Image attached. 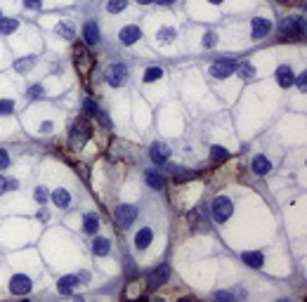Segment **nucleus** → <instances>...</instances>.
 <instances>
[{"label":"nucleus","mask_w":307,"mask_h":302,"mask_svg":"<svg viewBox=\"0 0 307 302\" xmlns=\"http://www.w3.org/2000/svg\"><path fill=\"white\" fill-rule=\"evenodd\" d=\"M279 33L286 38V41H295L305 33V19L302 17H286V19L279 24Z\"/></svg>","instance_id":"nucleus-1"},{"label":"nucleus","mask_w":307,"mask_h":302,"mask_svg":"<svg viewBox=\"0 0 307 302\" xmlns=\"http://www.w3.org/2000/svg\"><path fill=\"white\" fill-rule=\"evenodd\" d=\"M118 38H121L123 45H135V43L142 38V31H140V26H132V24H130V26L121 28Z\"/></svg>","instance_id":"nucleus-11"},{"label":"nucleus","mask_w":307,"mask_h":302,"mask_svg":"<svg viewBox=\"0 0 307 302\" xmlns=\"http://www.w3.org/2000/svg\"><path fill=\"white\" fill-rule=\"evenodd\" d=\"M57 35H59V38H64V41H71V38H74V33H76V28H74V24H71V21H59V24H57Z\"/></svg>","instance_id":"nucleus-21"},{"label":"nucleus","mask_w":307,"mask_h":302,"mask_svg":"<svg viewBox=\"0 0 307 302\" xmlns=\"http://www.w3.org/2000/svg\"><path fill=\"white\" fill-rule=\"evenodd\" d=\"M83 111H85V114H88V116H95L97 111H99V106H97V102L95 99H85V102H83Z\"/></svg>","instance_id":"nucleus-32"},{"label":"nucleus","mask_w":307,"mask_h":302,"mask_svg":"<svg viewBox=\"0 0 307 302\" xmlns=\"http://www.w3.org/2000/svg\"><path fill=\"white\" fill-rule=\"evenodd\" d=\"M125 7H128V0H109V3H107V10H109L111 14L123 12Z\"/></svg>","instance_id":"nucleus-29"},{"label":"nucleus","mask_w":307,"mask_h":302,"mask_svg":"<svg viewBox=\"0 0 307 302\" xmlns=\"http://www.w3.org/2000/svg\"><path fill=\"white\" fill-rule=\"evenodd\" d=\"M83 38L88 45H97L99 43V26H97L95 21H88L85 26H83Z\"/></svg>","instance_id":"nucleus-14"},{"label":"nucleus","mask_w":307,"mask_h":302,"mask_svg":"<svg viewBox=\"0 0 307 302\" xmlns=\"http://www.w3.org/2000/svg\"><path fill=\"white\" fill-rule=\"evenodd\" d=\"M109 248H111L109 239H95V243H92V253L102 257V255H109Z\"/></svg>","instance_id":"nucleus-23"},{"label":"nucleus","mask_w":307,"mask_h":302,"mask_svg":"<svg viewBox=\"0 0 307 302\" xmlns=\"http://www.w3.org/2000/svg\"><path fill=\"white\" fill-rule=\"evenodd\" d=\"M95 116L99 118V123H102L104 128H114V123H111V118L107 116V111H102V109H99V111H97V114H95Z\"/></svg>","instance_id":"nucleus-36"},{"label":"nucleus","mask_w":307,"mask_h":302,"mask_svg":"<svg viewBox=\"0 0 307 302\" xmlns=\"http://www.w3.org/2000/svg\"><path fill=\"white\" fill-rule=\"evenodd\" d=\"M211 213H213V220L215 222H227L229 217H232V213H234V203L227 196H218V199L213 201V206H211Z\"/></svg>","instance_id":"nucleus-3"},{"label":"nucleus","mask_w":307,"mask_h":302,"mask_svg":"<svg viewBox=\"0 0 307 302\" xmlns=\"http://www.w3.org/2000/svg\"><path fill=\"white\" fill-rule=\"evenodd\" d=\"M161 43H173L175 41V28H170V26H163L161 31H158V35H156Z\"/></svg>","instance_id":"nucleus-30"},{"label":"nucleus","mask_w":307,"mask_h":302,"mask_svg":"<svg viewBox=\"0 0 307 302\" xmlns=\"http://www.w3.org/2000/svg\"><path fill=\"white\" fill-rule=\"evenodd\" d=\"M236 64L239 62H234V59H218L211 64V76L213 78H227L236 71Z\"/></svg>","instance_id":"nucleus-6"},{"label":"nucleus","mask_w":307,"mask_h":302,"mask_svg":"<svg viewBox=\"0 0 307 302\" xmlns=\"http://www.w3.org/2000/svg\"><path fill=\"white\" fill-rule=\"evenodd\" d=\"M168 276H170V265L163 262V265H158V267L147 276V283H149V288H161V286L168 281Z\"/></svg>","instance_id":"nucleus-5"},{"label":"nucleus","mask_w":307,"mask_h":302,"mask_svg":"<svg viewBox=\"0 0 307 302\" xmlns=\"http://www.w3.org/2000/svg\"><path fill=\"white\" fill-rule=\"evenodd\" d=\"M269 170H272V163H269V158L267 156H255L253 158V172H255V175H267Z\"/></svg>","instance_id":"nucleus-18"},{"label":"nucleus","mask_w":307,"mask_h":302,"mask_svg":"<svg viewBox=\"0 0 307 302\" xmlns=\"http://www.w3.org/2000/svg\"><path fill=\"white\" fill-rule=\"evenodd\" d=\"M144 179H147V184H149L151 189H163L165 186V177L158 170H147L144 172Z\"/></svg>","instance_id":"nucleus-17"},{"label":"nucleus","mask_w":307,"mask_h":302,"mask_svg":"<svg viewBox=\"0 0 307 302\" xmlns=\"http://www.w3.org/2000/svg\"><path fill=\"white\" fill-rule=\"evenodd\" d=\"M149 156H151V161H154L156 165H163L165 161L170 158V146L163 144V142H154V144H151Z\"/></svg>","instance_id":"nucleus-10"},{"label":"nucleus","mask_w":307,"mask_h":302,"mask_svg":"<svg viewBox=\"0 0 307 302\" xmlns=\"http://www.w3.org/2000/svg\"><path fill=\"white\" fill-rule=\"evenodd\" d=\"M24 7H26V10H41L43 3L41 0H24Z\"/></svg>","instance_id":"nucleus-39"},{"label":"nucleus","mask_w":307,"mask_h":302,"mask_svg":"<svg viewBox=\"0 0 307 302\" xmlns=\"http://www.w3.org/2000/svg\"><path fill=\"white\" fill-rule=\"evenodd\" d=\"M7 192V179L0 175V194H5Z\"/></svg>","instance_id":"nucleus-42"},{"label":"nucleus","mask_w":307,"mask_h":302,"mask_svg":"<svg viewBox=\"0 0 307 302\" xmlns=\"http://www.w3.org/2000/svg\"><path fill=\"white\" fill-rule=\"evenodd\" d=\"M137 217V208L135 206H128V203H123V206L116 208V222L121 226H130L135 222Z\"/></svg>","instance_id":"nucleus-8"},{"label":"nucleus","mask_w":307,"mask_h":302,"mask_svg":"<svg viewBox=\"0 0 307 302\" xmlns=\"http://www.w3.org/2000/svg\"><path fill=\"white\" fill-rule=\"evenodd\" d=\"M10 290H12L14 295H26L28 290H31V279L26 274H14L10 279Z\"/></svg>","instance_id":"nucleus-9"},{"label":"nucleus","mask_w":307,"mask_h":302,"mask_svg":"<svg viewBox=\"0 0 307 302\" xmlns=\"http://www.w3.org/2000/svg\"><path fill=\"white\" fill-rule=\"evenodd\" d=\"M125 76H128V69L123 64H111L104 78H107V83H109L111 88H121L123 83H125Z\"/></svg>","instance_id":"nucleus-7"},{"label":"nucleus","mask_w":307,"mask_h":302,"mask_svg":"<svg viewBox=\"0 0 307 302\" xmlns=\"http://www.w3.org/2000/svg\"><path fill=\"white\" fill-rule=\"evenodd\" d=\"M17 28H19V21L17 19H3V17H0V33L3 35L14 33Z\"/></svg>","instance_id":"nucleus-24"},{"label":"nucleus","mask_w":307,"mask_h":302,"mask_svg":"<svg viewBox=\"0 0 307 302\" xmlns=\"http://www.w3.org/2000/svg\"><path fill=\"white\" fill-rule=\"evenodd\" d=\"M161 76H163V69H158V66H151V69L144 71L142 81H144V83H154V81H158Z\"/></svg>","instance_id":"nucleus-28"},{"label":"nucleus","mask_w":307,"mask_h":302,"mask_svg":"<svg viewBox=\"0 0 307 302\" xmlns=\"http://www.w3.org/2000/svg\"><path fill=\"white\" fill-rule=\"evenodd\" d=\"M33 64H36V57H24L19 62H14V69L19 71V73H26V71L33 69Z\"/></svg>","instance_id":"nucleus-26"},{"label":"nucleus","mask_w":307,"mask_h":302,"mask_svg":"<svg viewBox=\"0 0 307 302\" xmlns=\"http://www.w3.org/2000/svg\"><path fill=\"white\" fill-rule=\"evenodd\" d=\"M48 199H50V192L45 186H38V189H36V201H38V203H45Z\"/></svg>","instance_id":"nucleus-35"},{"label":"nucleus","mask_w":307,"mask_h":302,"mask_svg":"<svg viewBox=\"0 0 307 302\" xmlns=\"http://www.w3.org/2000/svg\"><path fill=\"white\" fill-rule=\"evenodd\" d=\"M28 97H31V99H43V88L41 85H31V88H28Z\"/></svg>","instance_id":"nucleus-37"},{"label":"nucleus","mask_w":307,"mask_h":302,"mask_svg":"<svg viewBox=\"0 0 307 302\" xmlns=\"http://www.w3.org/2000/svg\"><path fill=\"white\" fill-rule=\"evenodd\" d=\"M78 286V276H61L59 283H57V290H59L61 295H69V293H74V288Z\"/></svg>","instance_id":"nucleus-16"},{"label":"nucleus","mask_w":307,"mask_h":302,"mask_svg":"<svg viewBox=\"0 0 307 302\" xmlns=\"http://www.w3.org/2000/svg\"><path fill=\"white\" fill-rule=\"evenodd\" d=\"M52 130V123H50V121H45V123L41 125V132H50Z\"/></svg>","instance_id":"nucleus-43"},{"label":"nucleus","mask_w":307,"mask_h":302,"mask_svg":"<svg viewBox=\"0 0 307 302\" xmlns=\"http://www.w3.org/2000/svg\"><path fill=\"white\" fill-rule=\"evenodd\" d=\"M97 229H99V217H97V215H85V220H83V232L95 234Z\"/></svg>","instance_id":"nucleus-22"},{"label":"nucleus","mask_w":307,"mask_h":302,"mask_svg":"<svg viewBox=\"0 0 307 302\" xmlns=\"http://www.w3.org/2000/svg\"><path fill=\"white\" fill-rule=\"evenodd\" d=\"M90 123L85 121V118H78V121H74L71 123V128H69V137H71V144L74 146H83L85 142L90 139Z\"/></svg>","instance_id":"nucleus-2"},{"label":"nucleus","mask_w":307,"mask_h":302,"mask_svg":"<svg viewBox=\"0 0 307 302\" xmlns=\"http://www.w3.org/2000/svg\"><path fill=\"white\" fill-rule=\"evenodd\" d=\"M151 241H154V232H151L149 226H144V229H140V232H137L135 246H137V248H147Z\"/></svg>","instance_id":"nucleus-20"},{"label":"nucleus","mask_w":307,"mask_h":302,"mask_svg":"<svg viewBox=\"0 0 307 302\" xmlns=\"http://www.w3.org/2000/svg\"><path fill=\"white\" fill-rule=\"evenodd\" d=\"M236 71H239L241 78H253L255 76V69H253L251 64H236Z\"/></svg>","instance_id":"nucleus-31"},{"label":"nucleus","mask_w":307,"mask_h":302,"mask_svg":"<svg viewBox=\"0 0 307 302\" xmlns=\"http://www.w3.org/2000/svg\"><path fill=\"white\" fill-rule=\"evenodd\" d=\"M123 272H125V276H128V279H137L140 269H137V265H135V260H132V257H125V262H123Z\"/></svg>","instance_id":"nucleus-27"},{"label":"nucleus","mask_w":307,"mask_h":302,"mask_svg":"<svg viewBox=\"0 0 307 302\" xmlns=\"http://www.w3.org/2000/svg\"><path fill=\"white\" fill-rule=\"evenodd\" d=\"M7 165H10V156H7L5 149H0V170H5Z\"/></svg>","instance_id":"nucleus-38"},{"label":"nucleus","mask_w":307,"mask_h":302,"mask_svg":"<svg viewBox=\"0 0 307 302\" xmlns=\"http://www.w3.org/2000/svg\"><path fill=\"white\" fill-rule=\"evenodd\" d=\"M12 111H14V102H12V99H0V114H3V116H10Z\"/></svg>","instance_id":"nucleus-33"},{"label":"nucleus","mask_w":307,"mask_h":302,"mask_svg":"<svg viewBox=\"0 0 307 302\" xmlns=\"http://www.w3.org/2000/svg\"><path fill=\"white\" fill-rule=\"evenodd\" d=\"M140 5H149V3H154V0H137Z\"/></svg>","instance_id":"nucleus-45"},{"label":"nucleus","mask_w":307,"mask_h":302,"mask_svg":"<svg viewBox=\"0 0 307 302\" xmlns=\"http://www.w3.org/2000/svg\"><path fill=\"white\" fill-rule=\"evenodd\" d=\"M229 158V151L225 149V146H213L211 149V161L213 163H222V161H227Z\"/></svg>","instance_id":"nucleus-25"},{"label":"nucleus","mask_w":307,"mask_h":302,"mask_svg":"<svg viewBox=\"0 0 307 302\" xmlns=\"http://www.w3.org/2000/svg\"><path fill=\"white\" fill-rule=\"evenodd\" d=\"M154 3H158V5H175L178 0H154Z\"/></svg>","instance_id":"nucleus-44"},{"label":"nucleus","mask_w":307,"mask_h":302,"mask_svg":"<svg viewBox=\"0 0 307 302\" xmlns=\"http://www.w3.org/2000/svg\"><path fill=\"white\" fill-rule=\"evenodd\" d=\"M269 31H272V24H269V19H262V17H255V19H253V38H255V41L265 38Z\"/></svg>","instance_id":"nucleus-13"},{"label":"nucleus","mask_w":307,"mask_h":302,"mask_svg":"<svg viewBox=\"0 0 307 302\" xmlns=\"http://www.w3.org/2000/svg\"><path fill=\"white\" fill-rule=\"evenodd\" d=\"M211 3H213V5H220V3H222V0H211Z\"/></svg>","instance_id":"nucleus-46"},{"label":"nucleus","mask_w":307,"mask_h":302,"mask_svg":"<svg viewBox=\"0 0 307 302\" xmlns=\"http://www.w3.org/2000/svg\"><path fill=\"white\" fill-rule=\"evenodd\" d=\"M206 203H201L198 208H194L189 213V224L194 232H208L211 229V224H208V217H206Z\"/></svg>","instance_id":"nucleus-4"},{"label":"nucleus","mask_w":307,"mask_h":302,"mask_svg":"<svg viewBox=\"0 0 307 302\" xmlns=\"http://www.w3.org/2000/svg\"><path fill=\"white\" fill-rule=\"evenodd\" d=\"M213 297H215V300H232V293H227V290H218Z\"/></svg>","instance_id":"nucleus-40"},{"label":"nucleus","mask_w":307,"mask_h":302,"mask_svg":"<svg viewBox=\"0 0 307 302\" xmlns=\"http://www.w3.org/2000/svg\"><path fill=\"white\" fill-rule=\"evenodd\" d=\"M293 83H298V85H300V88L305 90V85H307V78H305V73H300V76H298V78H293Z\"/></svg>","instance_id":"nucleus-41"},{"label":"nucleus","mask_w":307,"mask_h":302,"mask_svg":"<svg viewBox=\"0 0 307 302\" xmlns=\"http://www.w3.org/2000/svg\"><path fill=\"white\" fill-rule=\"evenodd\" d=\"M50 199H52V203H55L57 208H61V210L71 206V194H69L66 189H55V192L50 194Z\"/></svg>","instance_id":"nucleus-15"},{"label":"nucleus","mask_w":307,"mask_h":302,"mask_svg":"<svg viewBox=\"0 0 307 302\" xmlns=\"http://www.w3.org/2000/svg\"><path fill=\"white\" fill-rule=\"evenodd\" d=\"M241 260H244V265H248L251 269H260L265 265V255L260 253V250H246V253L241 255Z\"/></svg>","instance_id":"nucleus-12"},{"label":"nucleus","mask_w":307,"mask_h":302,"mask_svg":"<svg viewBox=\"0 0 307 302\" xmlns=\"http://www.w3.org/2000/svg\"><path fill=\"white\" fill-rule=\"evenodd\" d=\"M277 81H279L281 88H291L293 85V71L288 69V66H279L277 69Z\"/></svg>","instance_id":"nucleus-19"},{"label":"nucleus","mask_w":307,"mask_h":302,"mask_svg":"<svg viewBox=\"0 0 307 302\" xmlns=\"http://www.w3.org/2000/svg\"><path fill=\"white\" fill-rule=\"evenodd\" d=\"M215 45H218V35L213 33V31H208L203 35V48H215Z\"/></svg>","instance_id":"nucleus-34"}]
</instances>
